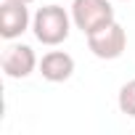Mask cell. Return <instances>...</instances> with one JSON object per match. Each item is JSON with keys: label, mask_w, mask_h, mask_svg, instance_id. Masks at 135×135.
Returning a JSON list of instances; mask_svg holds the SVG:
<instances>
[{"label": "cell", "mask_w": 135, "mask_h": 135, "mask_svg": "<svg viewBox=\"0 0 135 135\" xmlns=\"http://www.w3.org/2000/svg\"><path fill=\"white\" fill-rule=\"evenodd\" d=\"M72 16L61 6H42L32 19V32L42 45H61L69 37Z\"/></svg>", "instance_id": "obj_1"}, {"label": "cell", "mask_w": 135, "mask_h": 135, "mask_svg": "<svg viewBox=\"0 0 135 135\" xmlns=\"http://www.w3.org/2000/svg\"><path fill=\"white\" fill-rule=\"evenodd\" d=\"M72 21L85 35H93L95 29L114 21V8L109 0H74L72 3Z\"/></svg>", "instance_id": "obj_2"}, {"label": "cell", "mask_w": 135, "mask_h": 135, "mask_svg": "<svg viewBox=\"0 0 135 135\" xmlns=\"http://www.w3.org/2000/svg\"><path fill=\"white\" fill-rule=\"evenodd\" d=\"M88 48L95 58H103V61H114L124 53L127 48V32L122 29V24L111 21L101 29H95L93 35H88Z\"/></svg>", "instance_id": "obj_3"}, {"label": "cell", "mask_w": 135, "mask_h": 135, "mask_svg": "<svg viewBox=\"0 0 135 135\" xmlns=\"http://www.w3.org/2000/svg\"><path fill=\"white\" fill-rule=\"evenodd\" d=\"M0 66H3V72L6 77L11 80H24L35 72V66H37V56L29 45H8L3 58H0Z\"/></svg>", "instance_id": "obj_4"}, {"label": "cell", "mask_w": 135, "mask_h": 135, "mask_svg": "<svg viewBox=\"0 0 135 135\" xmlns=\"http://www.w3.org/2000/svg\"><path fill=\"white\" fill-rule=\"evenodd\" d=\"M27 29H29V8H27V3L3 0V6H0V37L3 40H16Z\"/></svg>", "instance_id": "obj_5"}, {"label": "cell", "mask_w": 135, "mask_h": 135, "mask_svg": "<svg viewBox=\"0 0 135 135\" xmlns=\"http://www.w3.org/2000/svg\"><path fill=\"white\" fill-rule=\"evenodd\" d=\"M40 74L48 82H66L74 74V58L64 50H50L40 61Z\"/></svg>", "instance_id": "obj_6"}, {"label": "cell", "mask_w": 135, "mask_h": 135, "mask_svg": "<svg viewBox=\"0 0 135 135\" xmlns=\"http://www.w3.org/2000/svg\"><path fill=\"white\" fill-rule=\"evenodd\" d=\"M117 103H119V111H122V114L135 117V80H130V82H124V85L119 88Z\"/></svg>", "instance_id": "obj_7"}, {"label": "cell", "mask_w": 135, "mask_h": 135, "mask_svg": "<svg viewBox=\"0 0 135 135\" xmlns=\"http://www.w3.org/2000/svg\"><path fill=\"white\" fill-rule=\"evenodd\" d=\"M16 3H27V6H29V3H35V0H16Z\"/></svg>", "instance_id": "obj_8"}]
</instances>
